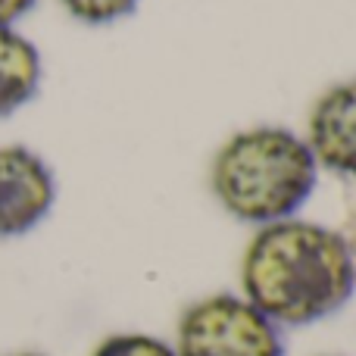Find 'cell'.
<instances>
[{
    "instance_id": "obj_7",
    "label": "cell",
    "mask_w": 356,
    "mask_h": 356,
    "mask_svg": "<svg viewBox=\"0 0 356 356\" xmlns=\"http://www.w3.org/2000/svg\"><path fill=\"white\" fill-rule=\"evenodd\" d=\"M91 356H175L172 344L147 332H119L104 338Z\"/></svg>"
},
{
    "instance_id": "obj_1",
    "label": "cell",
    "mask_w": 356,
    "mask_h": 356,
    "mask_svg": "<svg viewBox=\"0 0 356 356\" xmlns=\"http://www.w3.org/2000/svg\"><path fill=\"white\" fill-rule=\"evenodd\" d=\"M356 291L353 244L325 222L291 216L253 232L241 257V297L278 328L334 316Z\"/></svg>"
},
{
    "instance_id": "obj_4",
    "label": "cell",
    "mask_w": 356,
    "mask_h": 356,
    "mask_svg": "<svg viewBox=\"0 0 356 356\" xmlns=\"http://www.w3.org/2000/svg\"><path fill=\"white\" fill-rule=\"evenodd\" d=\"M56 203V178L25 144H0V238L38 228Z\"/></svg>"
},
{
    "instance_id": "obj_5",
    "label": "cell",
    "mask_w": 356,
    "mask_h": 356,
    "mask_svg": "<svg viewBox=\"0 0 356 356\" xmlns=\"http://www.w3.org/2000/svg\"><path fill=\"white\" fill-rule=\"evenodd\" d=\"M303 141L319 169L356 181V79H344L316 97Z\"/></svg>"
},
{
    "instance_id": "obj_6",
    "label": "cell",
    "mask_w": 356,
    "mask_h": 356,
    "mask_svg": "<svg viewBox=\"0 0 356 356\" xmlns=\"http://www.w3.org/2000/svg\"><path fill=\"white\" fill-rule=\"evenodd\" d=\"M41 88V54L16 25H0V119L31 104Z\"/></svg>"
},
{
    "instance_id": "obj_11",
    "label": "cell",
    "mask_w": 356,
    "mask_h": 356,
    "mask_svg": "<svg viewBox=\"0 0 356 356\" xmlns=\"http://www.w3.org/2000/svg\"><path fill=\"white\" fill-rule=\"evenodd\" d=\"M353 250H356V247H353Z\"/></svg>"
},
{
    "instance_id": "obj_9",
    "label": "cell",
    "mask_w": 356,
    "mask_h": 356,
    "mask_svg": "<svg viewBox=\"0 0 356 356\" xmlns=\"http://www.w3.org/2000/svg\"><path fill=\"white\" fill-rule=\"evenodd\" d=\"M31 6L35 0H0V25H16Z\"/></svg>"
},
{
    "instance_id": "obj_2",
    "label": "cell",
    "mask_w": 356,
    "mask_h": 356,
    "mask_svg": "<svg viewBox=\"0 0 356 356\" xmlns=\"http://www.w3.org/2000/svg\"><path fill=\"white\" fill-rule=\"evenodd\" d=\"M319 181L303 135L284 125H250L234 131L209 163V188L232 219L269 225L297 216Z\"/></svg>"
},
{
    "instance_id": "obj_8",
    "label": "cell",
    "mask_w": 356,
    "mask_h": 356,
    "mask_svg": "<svg viewBox=\"0 0 356 356\" xmlns=\"http://www.w3.org/2000/svg\"><path fill=\"white\" fill-rule=\"evenodd\" d=\"M63 10L85 25H113L138 6V0H60Z\"/></svg>"
},
{
    "instance_id": "obj_3",
    "label": "cell",
    "mask_w": 356,
    "mask_h": 356,
    "mask_svg": "<svg viewBox=\"0 0 356 356\" xmlns=\"http://www.w3.org/2000/svg\"><path fill=\"white\" fill-rule=\"evenodd\" d=\"M175 356H284L282 328L241 294H209L181 313Z\"/></svg>"
},
{
    "instance_id": "obj_10",
    "label": "cell",
    "mask_w": 356,
    "mask_h": 356,
    "mask_svg": "<svg viewBox=\"0 0 356 356\" xmlns=\"http://www.w3.org/2000/svg\"><path fill=\"white\" fill-rule=\"evenodd\" d=\"M10 356H44V353H38V350H19V353H10Z\"/></svg>"
}]
</instances>
